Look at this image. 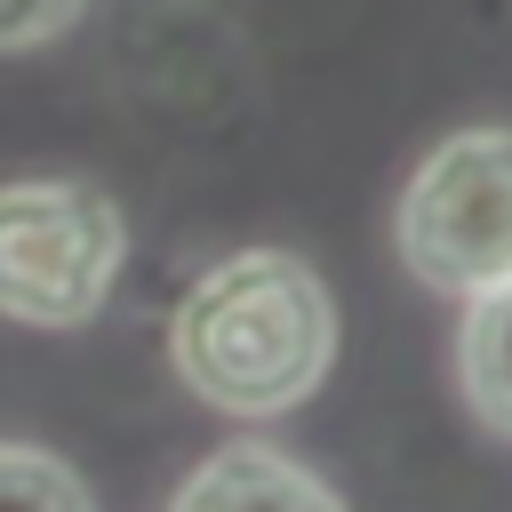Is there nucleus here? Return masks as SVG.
<instances>
[{
    "mask_svg": "<svg viewBox=\"0 0 512 512\" xmlns=\"http://www.w3.org/2000/svg\"><path fill=\"white\" fill-rule=\"evenodd\" d=\"M168 360L224 416H288L336 368V296L288 248H232L184 288Z\"/></svg>",
    "mask_w": 512,
    "mask_h": 512,
    "instance_id": "f257e3e1",
    "label": "nucleus"
},
{
    "mask_svg": "<svg viewBox=\"0 0 512 512\" xmlns=\"http://www.w3.org/2000/svg\"><path fill=\"white\" fill-rule=\"evenodd\" d=\"M128 264V216L80 176L0 184V320L88 328Z\"/></svg>",
    "mask_w": 512,
    "mask_h": 512,
    "instance_id": "f03ea898",
    "label": "nucleus"
},
{
    "mask_svg": "<svg viewBox=\"0 0 512 512\" xmlns=\"http://www.w3.org/2000/svg\"><path fill=\"white\" fill-rule=\"evenodd\" d=\"M392 240L440 296L512 280V128H456L448 144H432L400 192Z\"/></svg>",
    "mask_w": 512,
    "mask_h": 512,
    "instance_id": "7ed1b4c3",
    "label": "nucleus"
},
{
    "mask_svg": "<svg viewBox=\"0 0 512 512\" xmlns=\"http://www.w3.org/2000/svg\"><path fill=\"white\" fill-rule=\"evenodd\" d=\"M168 512H344V496L312 464H296L264 440H232V448H216L208 464L184 472Z\"/></svg>",
    "mask_w": 512,
    "mask_h": 512,
    "instance_id": "20e7f679",
    "label": "nucleus"
},
{
    "mask_svg": "<svg viewBox=\"0 0 512 512\" xmlns=\"http://www.w3.org/2000/svg\"><path fill=\"white\" fill-rule=\"evenodd\" d=\"M456 384L472 400V416L488 432L512 440V280L464 296V328H456Z\"/></svg>",
    "mask_w": 512,
    "mask_h": 512,
    "instance_id": "39448f33",
    "label": "nucleus"
},
{
    "mask_svg": "<svg viewBox=\"0 0 512 512\" xmlns=\"http://www.w3.org/2000/svg\"><path fill=\"white\" fill-rule=\"evenodd\" d=\"M0 512H96V496L64 456L32 440H0Z\"/></svg>",
    "mask_w": 512,
    "mask_h": 512,
    "instance_id": "423d86ee",
    "label": "nucleus"
},
{
    "mask_svg": "<svg viewBox=\"0 0 512 512\" xmlns=\"http://www.w3.org/2000/svg\"><path fill=\"white\" fill-rule=\"evenodd\" d=\"M88 0H0V48H48L80 24Z\"/></svg>",
    "mask_w": 512,
    "mask_h": 512,
    "instance_id": "0eeeda50",
    "label": "nucleus"
}]
</instances>
